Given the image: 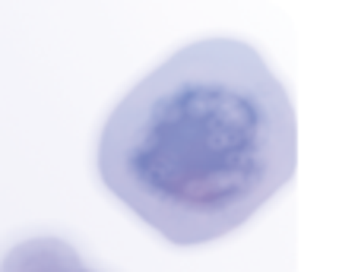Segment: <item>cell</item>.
Masks as SVG:
<instances>
[{"label": "cell", "mask_w": 358, "mask_h": 272, "mask_svg": "<svg viewBox=\"0 0 358 272\" xmlns=\"http://www.w3.org/2000/svg\"><path fill=\"white\" fill-rule=\"evenodd\" d=\"M295 108L257 51L203 38L115 105L95 146L101 184L181 247L241 228L295 171Z\"/></svg>", "instance_id": "cell-1"}, {"label": "cell", "mask_w": 358, "mask_h": 272, "mask_svg": "<svg viewBox=\"0 0 358 272\" xmlns=\"http://www.w3.org/2000/svg\"><path fill=\"white\" fill-rule=\"evenodd\" d=\"M0 272H92L83 266L80 253L57 238H35L13 247Z\"/></svg>", "instance_id": "cell-2"}]
</instances>
